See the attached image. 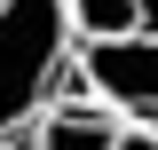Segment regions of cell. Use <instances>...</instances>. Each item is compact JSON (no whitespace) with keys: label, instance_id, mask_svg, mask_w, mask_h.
<instances>
[{"label":"cell","instance_id":"cell-5","mask_svg":"<svg viewBox=\"0 0 158 150\" xmlns=\"http://www.w3.org/2000/svg\"><path fill=\"white\" fill-rule=\"evenodd\" d=\"M111 150H158V127H127V134H118Z\"/></svg>","mask_w":158,"mask_h":150},{"label":"cell","instance_id":"cell-3","mask_svg":"<svg viewBox=\"0 0 158 150\" xmlns=\"http://www.w3.org/2000/svg\"><path fill=\"white\" fill-rule=\"evenodd\" d=\"M24 134H32L24 150H111L118 134H127V119H111L95 95H63V103H48Z\"/></svg>","mask_w":158,"mask_h":150},{"label":"cell","instance_id":"cell-2","mask_svg":"<svg viewBox=\"0 0 158 150\" xmlns=\"http://www.w3.org/2000/svg\"><path fill=\"white\" fill-rule=\"evenodd\" d=\"M71 63H79V87L95 95L111 119H127V127H158V40H150V32L87 40Z\"/></svg>","mask_w":158,"mask_h":150},{"label":"cell","instance_id":"cell-6","mask_svg":"<svg viewBox=\"0 0 158 150\" xmlns=\"http://www.w3.org/2000/svg\"><path fill=\"white\" fill-rule=\"evenodd\" d=\"M135 8H142V32L158 40V0H135Z\"/></svg>","mask_w":158,"mask_h":150},{"label":"cell","instance_id":"cell-1","mask_svg":"<svg viewBox=\"0 0 158 150\" xmlns=\"http://www.w3.org/2000/svg\"><path fill=\"white\" fill-rule=\"evenodd\" d=\"M71 16L63 0H0V142L24 134L71 79Z\"/></svg>","mask_w":158,"mask_h":150},{"label":"cell","instance_id":"cell-4","mask_svg":"<svg viewBox=\"0 0 158 150\" xmlns=\"http://www.w3.org/2000/svg\"><path fill=\"white\" fill-rule=\"evenodd\" d=\"M63 16H71V40H79V48H87V40L142 32V8H135V0H63Z\"/></svg>","mask_w":158,"mask_h":150}]
</instances>
